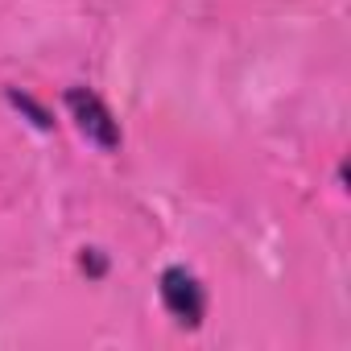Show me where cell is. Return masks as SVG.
Here are the masks:
<instances>
[{"label": "cell", "instance_id": "cell-1", "mask_svg": "<svg viewBox=\"0 0 351 351\" xmlns=\"http://www.w3.org/2000/svg\"><path fill=\"white\" fill-rule=\"evenodd\" d=\"M66 108H71V120L79 124V132L91 141V145H99V149H120V124H116V116H112V108L95 95V91H87V87H71L66 91Z\"/></svg>", "mask_w": 351, "mask_h": 351}, {"label": "cell", "instance_id": "cell-2", "mask_svg": "<svg viewBox=\"0 0 351 351\" xmlns=\"http://www.w3.org/2000/svg\"><path fill=\"white\" fill-rule=\"evenodd\" d=\"M161 302L182 326H199L203 310H207V293H203L199 277L191 269H182V265H169L161 273Z\"/></svg>", "mask_w": 351, "mask_h": 351}, {"label": "cell", "instance_id": "cell-3", "mask_svg": "<svg viewBox=\"0 0 351 351\" xmlns=\"http://www.w3.org/2000/svg\"><path fill=\"white\" fill-rule=\"evenodd\" d=\"M9 104H17L21 112H29L38 128H50V112H46V108H42V104L34 99V95H25V91H9Z\"/></svg>", "mask_w": 351, "mask_h": 351}, {"label": "cell", "instance_id": "cell-4", "mask_svg": "<svg viewBox=\"0 0 351 351\" xmlns=\"http://www.w3.org/2000/svg\"><path fill=\"white\" fill-rule=\"evenodd\" d=\"M83 269H87V273H104V261H99L95 252H87V256H83Z\"/></svg>", "mask_w": 351, "mask_h": 351}]
</instances>
